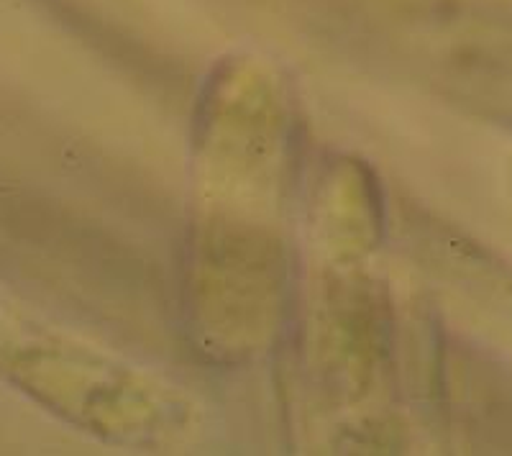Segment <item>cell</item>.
Returning <instances> with one entry per match:
<instances>
[{"label": "cell", "mask_w": 512, "mask_h": 456, "mask_svg": "<svg viewBox=\"0 0 512 456\" xmlns=\"http://www.w3.org/2000/svg\"><path fill=\"white\" fill-rule=\"evenodd\" d=\"M98 362L82 344L0 285V377L59 416L93 426Z\"/></svg>", "instance_id": "obj_1"}]
</instances>
